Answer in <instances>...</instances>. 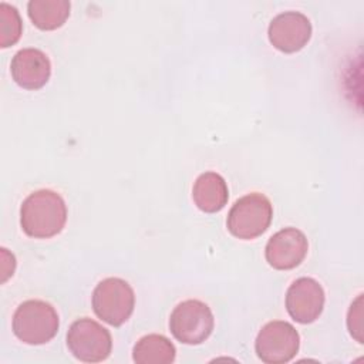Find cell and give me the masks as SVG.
Masks as SVG:
<instances>
[{"label": "cell", "instance_id": "obj_1", "mask_svg": "<svg viewBox=\"0 0 364 364\" xmlns=\"http://www.w3.org/2000/svg\"><path fill=\"white\" fill-rule=\"evenodd\" d=\"M67 222V206L60 193L40 189L30 193L20 208L23 232L36 239H48L58 235Z\"/></svg>", "mask_w": 364, "mask_h": 364}, {"label": "cell", "instance_id": "obj_13", "mask_svg": "<svg viewBox=\"0 0 364 364\" xmlns=\"http://www.w3.org/2000/svg\"><path fill=\"white\" fill-rule=\"evenodd\" d=\"M175 355V346L162 334L141 337L132 350V360L136 364H169Z\"/></svg>", "mask_w": 364, "mask_h": 364}, {"label": "cell", "instance_id": "obj_11", "mask_svg": "<svg viewBox=\"0 0 364 364\" xmlns=\"http://www.w3.org/2000/svg\"><path fill=\"white\" fill-rule=\"evenodd\" d=\"M14 82L24 90H38L47 84L51 75V63L38 48L18 50L10 64Z\"/></svg>", "mask_w": 364, "mask_h": 364}, {"label": "cell", "instance_id": "obj_9", "mask_svg": "<svg viewBox=\"0 0 364 364\" xmlns=\"http://www.w3.org/2000/svg\"><path fill=\"white\" fill-rule=\"evenodd\" d=\"M269 41L283 53L300 51L311 37V23L300 11L277 14L269 24Z\"/></svg>", "mask_w": 364, "mask_h": 364}, {"label": "cell", "instance_id": "obj_14", "mask_svg": "<svg viewBox=\"0 0 364 364\" xmlns=\"http://www.w3.org/2000/svg\"><path fill=\"white\" fill-rule=\"evenodd\" d=\"M70 7L67 0H31L27 4V13L37 28L55 30L68 18Z\"/></svg>", "mask_w": 364, "mask_h": 364}, {"label": "cell", "instance_id": "obj_6", "mask_svg": "<svg viewBox=\"0 0 364 364\" xmlns=\"http://www.w3.org/2000/svg\"><path fill=\"white\" fill-rule=\"evenodd\" d=\"M67 346L77 360L84 363H101L111 354L112 338L109 331L98 321L82 317L70 326Z\"/></svg>", "mask_w": 364, "mask_h": 364}, {"label": "cell", "instance_id": "obj_3", "mask_svg": "<svg viewBox=\"0 0 364 364\" xmlns=\"http://www.w3.org/2000/svg\"><path fill=\"white\" fill-rule=\"evenodd\" d=\"M273 206L267 196L259 192L247 193L239 198L229 210L228 229L243 240L255 239L263 235L272 223Z\"/></svg>", "mask_w": 364, "mask_h": 364}, {"label": "cell", "instance_id": "obj_7", "mask_svg": "<svg viewBox=\"0 0 364 364\" xmlns=\"http://www.w3.org/2000/svg\"><path fill=\"white\" fill-rule=\"evenodd\" d=\"M300 347L297 330L287 321L273 320L259 331L255 350L257 357L266 364L289 363L294 358Z\"/></svg>", "mask_w": 364, "mask_h": 364}, {"label": "cell", "instance_id": "obj_15", "mask_svg": "<svg viewBox=\"0 0 364 364\" xmlns=\"http://www.w3.org/2000/svg\"><path fill=\"white\" fill-rule=\"evenodd\" d=\"M23 23L14 6L0 3V47L6 48L16 44L21 36Z\"/></svg>", "mask_w": 364, "mask_h": 364}, {"label": "cell", "instance_id": "obj_10", "mask_svg": "<svg viewBox=\"0 0 364 364\" xmlns=\"http://www.w3.org/2000/svg\"><path fill=\"white\" fill-rule=\"evenodd\" d=\"M307 250L306 235L296 228H284L269 239L264 256L273 269L290 270L304 260Z\"/></svg>", "mask_w": 364, "mask_h": 364}, {"label": "cell", "instance_id": "obj_5", "mask_svg": "<svg viewBox=\"0 0 364 364\" xmlns=\"http://www.w3.org/2000/svg\"><path fill=\"white\" fill-rule=\"evenodd\" d=\"M215 318L208 304L200 300H185L171 313L169 330L183 344L196 346L203 343L213 330Z\"/></svg>", "mask_w": 364, "mask_h": 364}, {"label": "cell", "instance_id": "obj_16", "mask_svg": "<svg viewBox=\"0 0 364 364\" xmlns=\"http://www.w3.org/2000/svg\"><path fill=\"white\" fill-rule=\"evenodd\" d=\"M361 317H363V294H358L357 299L351 303L348 314H347V327L350 334L363 344V326H361Z\"/></svg>", "mask_w": 364, "mask_h": 364}, {"label": "cell", "instance_id": "obj_12", "mask_svg": "<svg viewBox=\"0 0 364 364\" xmlns=\"http://www.w3.org/2000/svg\"><path fill=\"white\" fill-rule=\"evenodd\" d=\"M195 205L206 213H216L225 208L229 199L226 181L216 172L200 173L192 188Z\"/></svg>", "mask_w": 364, "mask_h": 364}, {"label": "cell", "instance_id": "obj_4", "mask_svg": "<svg viewBox=\"0 0 364 364\" xmlns=\"http://www.w3.org/2000/svg\"><path fill=\"white\" fill-rule=\"evenodd\" d=\"M135 294L128 282L119 277L101 280L92 291V310L109 326L124 324L132 314Z\"/></svg>", "mask_w": 364, "mask_h": 364}, {"label": "cell", "instance_id": "obj_2", "mask_svg": "<svg viewBox=\"0 0 364 364\" xmlns=\"http://www.w3.org/2000/svg\"><path fill=\"white\" fill-rule=\"evenodd\" d=\"M60 320L55 309L44 300H26L13 314L11 328L14 336L30 346L46 344L58 331Z\"/></svg>", "mask_w": 364, "mask_h": 364}, {"label": "cell", "instance_id": "obj_8", "mask_svg": "<svg viewBox=\"0 0 364 364\" xmlns=\"http://www.w3.org/2000/svg\"><path fill=\"white\" fill-rule=\"evenodd\" d=\"M324 300V290L317 280L311 277H300L287 289L286 309L294 321L309 324L316 321L321 314Z\"/></svg>", "mask_w": 364, "mask_h": 364}]
</instances>
